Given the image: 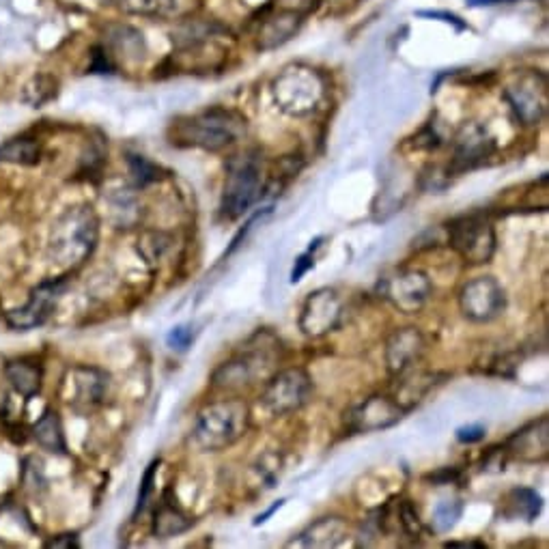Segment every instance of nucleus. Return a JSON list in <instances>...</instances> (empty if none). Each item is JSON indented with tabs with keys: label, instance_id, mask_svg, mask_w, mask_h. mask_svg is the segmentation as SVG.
<instances>
[{
	"label": "nucleus",
	"instance_id": "obj_18",
	"mask_svg": "<svg viewBox=\"0 0 549 549\" xmlns=\"http://www.w3.org/2000/svg\"><path fill=\"white\" fill-rule=\"evenodd\" d=\"M272 358L265 351H244L229 362H224L214 373V386L222 390H239L252 386L270 369Z\"/></svg>",
	"mask_w": 549,
	"mask_h": 549
},
{
	"label": "nucleus",
	"instance_id": "obj_8",
	"mask_svg": "<svg viewBox=\"0 0 549 549\" xmlns=\"http://www.w3.org/2000/svg\"><path fill=\"white\" fill-rule=\"evenodd\" d=\"M313 379L300 366L285 369L276 373L270 382H267L261 403L274 416H287L302 410V407L313 399Z\"/></svg>",
	"mask_w": 549,
	"mask_h": 549
},
{
	"label": "nucleus",
	"instance_id": "obj_16",
	"mask_svg": "<svg viewBox=\"0 0 549 549\" xmlns=\"http://www.w3.org/2000/svg\"><path fill=\"white\" fill-rule=\"evenodd\" d=\"M427 351V341L425 334H422L418 328H399L390 334V339L386 341L384 349V360H386V369L392 377H399L407 373L410 369L422 360Z\"/></svg>",
	"mask_w": 549,
	"mask_h": 549
},
{
	"label": "nucleus",
	"instance_id": "obj_24",
	"mask_svg": "<svg viewBox=\"0 0 549 549\" xmlns=\"http://www.w3.org/2000/svg\"><path fill=\"white\" fill-rule=\"evenodd\" d=\"M442 377L444 375H438V373H414V369H410L397 377L399 388H397V394H394V399H397L407 412H410L416 403H420L427 397L431 388L438 384Z\"/></svg>",
	"mask_w": 549,
	"mask_h": 549
},
{
	"label": "nucleus",
	"instance_id": "obj_31",
	"mask_svg": "<svg viewBox=\"0 0 549 549\" xmlns=\"http://www.w3.org/2000/svg\"><path fill=\"white\" fill-rule=\"evenodd\" d=\"M463 515V502L461 500H442L438 502V506L433 509V517H431V524H433V530L435 532H450Z\"/></svg>",
	"mask_w": 549,
	"mask_h": 549
},
{
	"label": "nucleus",
	"instance_id": "obj_10",
	"mask_svg": "<svg viewBox=\"0 0 549 549\" xmlns=\"http://www.w3.org/2000/svg\"><path fill=\"white\" fill-rule=\"evenodd\" d=\"M506 102L511 104L515 117L524 125H537L547 115L549 93L547 78L539 72L519 74L504 91Z\"/></svg>",
	"mask_w": 549,
	"mask_h": 549
},
{
	"label": "nucleus",
	"instance_id": "obj_23",
	"mask_svg": "<svg viewBox=\"0 0 549 549\" xmlns=\"http://www.w3.org/2000/svg\"><path fill=\"white\" fill-rule=\"evenodd\" d=\"M229 31L216 20H186L181 22L173 31V41L179 50L194 48L216 41L218 37H224Z\"/></svg>",
	"mask_w": 549,
	"mask_h": 549
},
{
	"label": "nucleus",
	"instance_id": "obj_40",
	"mask_svg": "<svg viewBox=\"0 0 549 549\" xmlns=\"http://www.w3.org/2000/svg\"><path fill=\"white\" fill-rule=\"evenodd\" d=\"M420 16H429V18H444V22H453V24H457V28H466V24L459 22V18H457V16H453V13H450V16H448V13H442V11H422Z\"/></svg>",
	"mask_w": 549,
	"mask_h": 549
},
{
	"label": "nucleus",
	"instance_id": "obj_32",
	"mask_svg": "<svg viewBox=\"0 0 549 549\" xmlns=\"http://www.w3.org/2000/svg\"><path fill=\"white\" fill-rule=\"evenodd\" d=\"M168 248H171V237L162 231H147L138 239V252L147 263L160 261Z\"/></svg>",
	"mask_w": 549,
	"mask_h": 549
},
{
	"label": "nucleus",
	"instance_id": "obj_4",
	"mask_svg": "<svg viewBox=\"0 0 549 549\" xmlns=\"http://www.w3.org/2000/svg\"><path fill=\"white\" fill-rule=\"evenodd\" d=\"M326 80L308 65H289L274 84L272 95L276 106L289 117H308L326 100Z\"/></svg>",
	"mask_w": 549,
	"mask_h": 549
},
{
	"label": "nucleus",
	"instance_id": "obj_33",
	"mask_svg": "<svg viewBox=\"0 0 549 549\" xmlns=\"http://www.w3.org/2000/svg\"><path fill=\"white\" fill-rule=\"evenodd\" d=\"M130 173L134 177V183H136V188H145L149 186V183L153 181H158V173H160V168L149 162L147 158L143 156H130Z\"/></svg>",
	"mask_w": 549,
	"mask_h": 549
},
{
	"label": "nucleus",
	"instance_id": "obj_9",
	"mask_svg": "<svg viewBox=\"0 0 549 549\" xmlns=\"http://www.w3.org/2000/svg\"><path fill=\"white\" fill-rule=\"evenodd\" d=\"M506 291L494 276H476L459 289V311L472 323H491L506 311Z\"/></svg>",
	"mask_w": 549,
	"mask_h": 549
},
{
	"label": "nucleus",
	"instance_id": "obj_34",
	"mask_svg": "<svg viewBox=\"0 0 549 549\" xmlns=\"http://www.w3.org/2000/svg\"><path fill=\"white\" fill-rule=\"evenodd\" d=\"M397 524L401 526V530L405 534H410V537H420V532H422V522H420V517H418V511H416V506L412 504V500H403L399 504V511H397Z\"/></svg>",
	"mask_w": 549,
	"mask_h": 549
},
{
	"label": "nucleus",
	"instance_id": "obj_5",
	"mask_svg": "<svg viewBox=\"0 0 549 549\" xmlns=\"http://www.w3.org/2000/svg\"><path fill=\"white\" fill-rule=\"evenodd\" d=\"M263 168L255 151H246L229 162L227 179L220 196V214L227 220H237L261 199Z\"/></svg>",
	"mask_w": 549,
	"mask_h": 549
},
{
	"label": "nucleus",
	"instance_id": "obj_29",
	"mask_svg": "<svg viewBox=\"0 0 549 549\" xmlns=\"http://www.w3.org/2000/svg\"><path fill=\"white\" fill-rule=\"evenodd\" d=\"M56 93H59V80H56L54 76L41 74V76H35L31 82L26 84L24 93H22V102H26L28 106H33V108H39V106H44L46 102L54 100Z\"/></svg>",
	"mask_w": 549,
	"mask_h": 549
},
{
	"label": "nucleus",
	"instance_id": "obj_26",
	"mask_svg": "<svg viewBox=\"0 0 549 549\" xmlns=\"http://www.w3.org/2000/svg\"><path fill=\"white\" fill-rule=\"evenodd\" d=\"M125 13L147 18H173L183 13L181 0H112Z\"/></svg>",
	"mask_w": 549,
	"mask_h": 549
},
{
	"label": "nucleus",
	"instance_id": "obj_14",
	"mask_svg": "<svg viewBox=\"0 0 549 549\" xmlns=\"http://www.w3.org/2000/svg\"><path fill=\"white\" fill-rule=\"evenodd\" d=\"M110 375L97 366H74L67 373L65 403L78 414H91L106 399Z\"/></svg>",
	"mask_w": 549,
	"mask_h": 549
},
{
	"label": "nucleus",
	"instance_id": "obj_30",
	"mask_svg": "<svg viewBox=\"0 0 549 549\" xmlns=\"http://www.w3.org/2000/svg\"><path fill=\"white\" fill-rule=\"evenodd\" d=\"M110 37L119 54L123 52L128 59H134V61L145 59V52H147L145 39H143V33H138L136 28L117 26V35H110Z\"/></svg>",
	"mask_w": 549,
	"mask_h": 549
},
{
	"label": "nucleus",
	"instance_id": "obj_3",
	"mask_svg": "<svg viewBox=\"0 0 549 549\" xmlns=\"http://www.w3.org/2000/svg\"><path fill=\"white\" fill-rule=\"evenodd\" d=\"M250 427V407L244 399H222L205 405L196 416L192 444L201 453H220L246 435Z\"/></svg>",
	"mask_w": 549,
	"mask_h": 549
},
{
	"label": "nucleus",
	"instance_id": "obj_13",
	"mask_svg": "<svg viewBox=\"0 0 549 549\" xmlns=\"http://www.w3.org/2000/svg\"><path fill=\"white\" fill-rule=\"evenodd\" d=\"M65 287H67L65 278H52V280H46V283L37 285L31 291V298H28V302L22 308H16V311L7 313L5 317L7 326L18 332H28L44 326V323L52 317Z\"/></svg>",
	"mask_w": 549,
	"mask_h": 549
},
{
	"label": "nucleus",
	"instance_id": "obj_27",
	"mask_svg": "<svg viewBox=\"0 0 549 549\" xmlns=\"http://www.w3.org/2000/svg\"><path fill=\"white\" fill-rule=\"evenodd\" d=\"M541 496L534 489L517 487L509 496H506V517L513 519H526V522H534L541 513Z\"/></svg>",
	"mask_w": 549,
	"mask_h": 549
},
{
	"label": "nucleus",
	"instance_id": "obj_17",
	"mask_svg": "<svg viewBox=\"0 0 549 549\" xmlns=\"http://www.w3.org/2000/svg\"><path fill=\"white\" fill-rule=\"evenodd\" d=\"M502 450L509 459L522 463H541L549 455V418L541 416L517 429Z\"/></svg>",
	"mask_w": 549,
	"mask_h": 549
},
{
	"label": "nucleus",
	"instance_id": "obj_37",
	"mask_svg": "<svg viewBox=\"0 0 549 549\" xmlns=\"http://www.w3.org/2000/svg\"><path fill=\"white\" fill-rule=\"evenodd\" d=\"M485 438V427L481 425H468L457 429V440L461 444H476Z\"/></svg>",
	"mask_w": 549,
	"mask_h": 549
},
{
	"label": "nucleus",
	"instance_id": "obj_39",
	"mask_svg": "<svg viewBox=\"0 0 549 549\" xmlns=\"http://www.w3.org/2000/svg\"><path fill=\"white\" fill-rule=\"evenodd\" d=\"M46 547H80V541L76 534H63V537H59V539L48 541Z\"/></svg>",
	"mask_w": 549,
	"mask_h": 549
},
{
	"label": "nucleus",
	"instance_id": "obj_6",
	"mask_svg": "<svg viewBox=\"0 0 549 549\" xmlns=\"http://www.w3.org/2000/svg\"><path fill=\"white\" fill-rule=\"evenodd\" d=\"M446 242L468 265H485L496 252V231L481 214L459 216L446 224Z\"/></svg>",
	"mask_w": 549,
	"mask_h": 549
},
{
	"label": "nucleus",
	"instance_id": "obj_7",
	"mask_svg": "<svg viewBox=\"0 0 549 549\" xmlns=\"http://www.w3.org/2000/svg\"><path fill=\"white\" fill-rule=\"evenodd\" d=\"M379 295L403 315L420 313L431 298V280L422 270L397 267L379 280Z\"/></svg>",
	"mask_w": 549,
	"mask_h": 549
},
{
	"label": "nucleus",
	"instance_id": "obj_28",
	"mask_svg": "<svg viewBox=\"0 0 549 549\" xmlns=\"http://www.w3.org/2000/svg\"><path fill=\"white\" fill-rule=\"evenodd\" d=\"M41 158V147L37 140L31 138H13L9 143L0 145V162H13V164H24L33 166Z\"/></svg>",
	"mask_w": 549,
	"mask_h": 549
},
{
	"label": "nucleus",
	"instance_id": "obj_20",
	"mask_svg": "<svg viewBox=\"0 0 549 549\" xmlns=\"http://www.w3.org/2000/svg\"><path fill=\"white\" fill-rule=\"evenodd\" d=\"M349 537V526L343 517H321L308 526L298 539L289 541V547H317L330 549L339 547Z\"/></svg>",
	"mask_w": 549,
	"mask_h": 549
},
{
	"label": "nucleus",
	"instance_id": "obj_19",
	"mask_svg": "<svg viewBox=\"0 0 549 549\" xmlns=\"http://www.w3.org/2000/svg\"><path fill=\"white\" fill-rule=\"evenodd\" d=\"M304 16L298 9H278L267 16L257 31V48L261 52H272L285 46L302 28Z\"/></svg>",
	"mask_w": 549,
	"mask_h": 549
},
{
	"label": "nucleus",
	"instance_id": "obj_1",
	"mask_svg": "<svg viewBox=\"0 0 549 549\" xmlns=\"http://www.w3.org/2000/svg\"><path fill=\"white\" fill-rule=\"evenodd\" d=\"M248 132V121L233 108H207L171 125V143L218 153L239 143Z\"/></svg>",
	"mask_w": 549,
	"mask_h": 549
},
{
	"label": "nucleus",
	"instance_id": "obj_15",
	"mask_svg": "<svg viewBox=\"0 0 549 549\" xmlns=\"http://www.w3.org/2000/svg\"><path fill=\"white\" fill-rule=\"evenodd\" d=\"M496 151V140L489 136L483 125L470 123L457 134L453 160L448 166V175H463L485 164Z\"/></svg>",
	"mask_w": 549,
	"mask_h": 549
},
{
	"label": "nucleus",
	"instance_id": "obj_22",
	"mask_svg": "<svg viewBox=\"0 0 549 549\" xmlns=\"http://www.w3.org/2000/svg\"><path fill=\"white\" fill-rule=\"evenodd\" d=\"M194 526V519L190 515L183 513L179 506L171 500V489L166 491L162 504L158 506L156 515H153V524L151 532L156 539H173L179 537L186 530Z\"/></svg>",
	"mask_w": 549,
	"mask_h": 549
},
{
	"label": "nucleus",
	"instance_id": "obj_38",
	"mask_svg": "<svg viewBox=\"0 0 549 549\" xmlns=\"http://www.w3.org/2000/svg\"><path fill=\"white\" fill-rule=\"evenodd\" d=\"M457 478H459V470L446 468V470H440V472H435V474H429L427 481H431L435 485H448V483L457 481Z\"/></svg>",
	"mask_w": 549,
	"mask_h": 549
},
{
	"label": "nucleus",
	"instance_id": "obj_25",
	"mask_svg": "<svg viewBox=\"0 0 549 549\" xmlns=\"http://www.w3.org/2000/svg\"><path fill=\"white\" fill-rule=\"evenodd\" d=\"M33 440L48 450V453L56 455H65L67 453V442H65V433H63V422L61 416L56 410H46L44 416H41L35 427H33Z\"/></svg>",
	"mask_w": 549,
	"mask_h": 549
},
{
	"label": "nucleus",
	"instance_id": "obj_12",
	"mask_svg": "<svg viewBox=\"0 0 549 549\" xmlns=\"http://www.w3.org/2000/svg\"><path fill=\"white\" fill-rule=\"evenodd\" d=\"M407 410L388 394H371L345 412V425L354 433H373L390 429L405 418Z\"/></svg>",
	"mask_w": 549,
	"mask_h": 549
},
{
	"label": "nucleus",
	"instance_id": "obj_35",
	"mask_svg": "<svg viewBox=\"0 0 549 549\" xmlns=\"http://www.w3.org/2000/svg\"><path fill=\"white\" fill-rule=\"evenodd\" d=\"M158 463L160 461H153L149 470L145 472V478H143V485H140V494H138V502H136V513H143L147 509L149 504V498H151V491H153V478H156V470H158Z\"/></svg>",
	"mask_w": 549,
	"mask_h": 549
},
{
	"label": "nucleus",
	"instance_id": "obj_41",
	"mask_svg": "<svg viewBox=\"0 0 549 549\" xmlns=\"http://www.w3.org/2000/svg\"><path fill=\"white\" fill-rule=\"evenodd\" d=\"M504 3V0H468L470 7H485V5H498Z\"/></svg>",
	"mask_w": 549,
	"mask_h": 549
},
{
	"label": "nucleus",
	"instance_id": "obj_21",
	"mask_svg": "<svg viewBox=\"0 0 549 549\" xmlns=\"http://www.w3.org/2000/svg\"><path fill=\"white\" fill-rule=\"evenodd\" d=\"M5 377L11 388L16 390V394L31 401L39 394L41 384H44V364H41V360L28 356L9 360L5 366Z\"/></svg>",
	"mask_w": 549,
	"mask_h": 549
},
{
	"label": "nucleus",
	"instance_id": "obj_36",
	"mask_svg": "<svg viewBox=\"0 0 549 549\" xmlns=\"http://www.w3.org/2000/svg\"><path fill=\"white\" fill-rule=\"evenodd\" d=\"M194 339V332L190 326H177L166 336V345L173 351H186Z\"/></svg>",
	"mask_w": 549,
	"mask_h": 549
},
{
	"label": "nucleus",
	"instance_id": "obj_42",
	"mask_svg": "<svg viewBox=\"0 0 549 549\" xmlns=\"http://www.w3.org/2000/svg\"><path fill=\"white\" fill-rule=\"evenodd\" d=\"M446 547H485V543H472V541H453V543H446Z\"/></svg>",
	"mask_w": 549,
	"mask_h": 549
},
{
	"label": "nucleus",
	"instance_id": "obj_11",
	"mask_svg": "<svg viewBox=\"0 0 549 549\" xmlns=\"http://www.w3.org/2000/svg\"><path fill=\"white\" fill-rule=\"evenodd\" d=\"M343 319V300L336 289L323 287L308 295L302 311L298 326L300 332L308 339H321L330 332L339 328Z\"/></svg>",
	"mask_w": 549,
	"mask_h": 549
},
{
	"label": "nucleus",
	"instance_id": "obj_2",
	"mask_svg": "<svg viewBox=\"0 0 549 549\" xmlns=\"http://www.w3.org/2000/svg\"><path fill=\"white\" fill-rule=\"evenodd\" d=\"M97 237H100V220H97L93 207H69L52 224L48 255L52 263L65 267V270H74L91 257L97 246Z\"/></svg>",
	"mask_w": 549,
	"mask_h": 549
}]
</instances>
